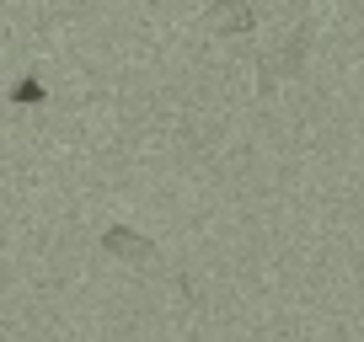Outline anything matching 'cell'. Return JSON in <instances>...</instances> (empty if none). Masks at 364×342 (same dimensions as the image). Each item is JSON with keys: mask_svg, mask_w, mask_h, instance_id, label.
<instances>
[{"mask_svg": "<svg viewBox=\"0 0 364 342\" xmlns=\"http://www.w3.org/2000/svg\"><path fill=\"white\" fill-rule=\"evenodd\" d=\"M306 54H311V38H306V33H295L289 43H279L273 54H262V65H257V92L268 96V92H279L284 80H295L300 70H306Z\"/></svg>", "mask_w": 364, "mask_h": 342, "instance_id": "1", "label": "cell"}, {"mask_svg": "<svg viewBox=\"0 0 364 342\" xmlns=\"http://www.w3.org/2000/svg\"><path fill=\"white\" fill-rule=\"evenodd\" d=\"M102 251L118 257V263H150V257H156V241L139 236L134 225H107L102 230Z\"/></svg>", "mask_w": 364, "mask_h": 342, "instance_id": "2", "label": "cell"}, {"mask_svg": "<svg viewBox=\"0 0 364 342\" xmlns=\"http://www.w3.org/2000/svg\"><path fill=\"white\" fill-rule=\"evenodd\" d=\"M204 27L209 33H252V27H257V11H252L247 0H209Z\"/></svg>", "mask_w": 364, "mask_h": 342, "instance_id": "3", "label": "cell"}, {"mask_svg": "<svg viewBox=\"0 0 364 342\" xmlns=\"http://www.w3.org/2000/svg\"><path fill=\"white\" fill-rule=\"evenodd\" d=\"M11 102L16 107H38V102H48V86L27 75V80H16V86H11Z\"/></svg>", "mask_w": 364, "mask_h": 342, "instance_id": "4", "label": "cell"}]
</instances>
